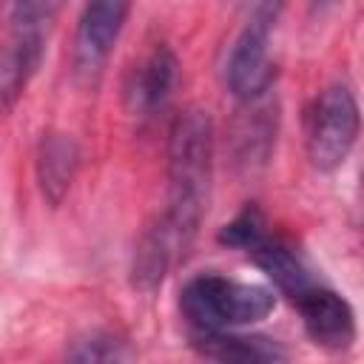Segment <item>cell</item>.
I'll list each match as a JSON object with an SVG mask.
<instances>
[{
    "mask_svg": "<svg viewBox=\"0 0 364 364\" xmlns=\"http://www.w3.org/2000/svg\"><path fill=\"white\" fill-rule=\"evenodd\" d=\"M290 304L299 310L304 333L316 347H324L330 353H344L353 347L358 336L355 313H353V304L338 290L316 282Z\"/></svg>",
    "mask_w": 364,
    "mask_h": 364,
    "instance_id": "obj_9",
    "label": "cell"
},
{
    "mask_svg": "<svg viewBox=\"0 0 364 364\" xmlns=\"http://www.w3.org/2000/svg\"><path fill=\"white\" fill-rule=\"evenodd\" d=\"M131 11V0H85L74 37V74L97 82Z\"/></svg>",
    "mask_w": 364,
    "mask_h": 364,
    "instance_id": "obj_8",
    "label": "cell"
},
{
    "mask_svg": "<svg viewBox=\"0 0 364 364\" xmlns=\"http://www.w3.org/2000/svg\"><path fill=\"white\" fill-rule=\"evenodd\" d=\"M242 111L233 122L230 145L233 159L245 168H256L267 162L273 142H276V125H279V108L270 100V91L253 100H239Z\"/></svg>",
    "mask_w": 364,
    "mask_h": 364,
    "instance_id": "obj_12",
    "label": "cell"
},
{
    "mask_svg": "<svg viewBox=\"0 0 364 364\" xmlns=\"http://www.w3.org/2000/svg\"><path fill=\"white\" fill-rule=\"evenodd\" d=\"M205 210L182 208L165 202V210L142 230L134 259H131V284L142 293H154L171 276V270L188 256L196 242Z\"/></svg>",
    "mask_w": 364,
    "mask_h": 364,
    "instance_id": "obj_5",
    "label": "cell"
},
{
    "mask_svg": "<svg viewBox=\"0 0 364 364\" xmlns=\"http://www.w3.org/2000/svg\"><path fill=\"white\" fill-rule=\"evenodd\" d=\"M361 114L347 82H333L316 94L304 114V148L316 171L330 173L341 168L355 148Z\"/></svg>",
    "mask_w": 364,
    "mask_h": 364,
    "instance_id": "obj_6",
    "label": "cell"
},
{
    "mask_svg": "<svg viewBox=\"0 0 364 364\" xmlns=\"http://www.w3.org/2000/svg\"><path fill=\"white\" fill-rule=\"evenodd\" d=\"M80 162H82V151L71 134L46 131L40 136L37 154H34V176H37V188L43 199L51 208H60L63 199L68 196L77 179Z\"/></svg>",
    "mask_w": 364,
    "mask_h": 364,
    "instance_id": "obj_11",
    "label": "cell"
},
{
    "mask_svg": "<svg viewBox=\"0 0 364 364\" xmlns=\"http://www.w3.org/2000/svg\"><path fill=\"white\" fill-rule=\"evenodd\" d=\"M65 355L71 361H125L134 353H131L128 341H122L119 336L105 333V330H94V333L74 338L71 347L65 350Z\"/></svg>",
    "mask_w": 364,
    "mask_h": 364,
    "instance_id": "obj_14",
    "label": "cell"
},
{
    "mask_svg": "<svg viewBox=\"0 0 364 364\" xmlns=\"http://www.w3.org/2000/svg\"><path fill=\"white\" fill-rule=\"evenodd\" d=\"M179 80V60L171 46L156 43L136 65L128 71L122 85V100L128 114L134 117H154L162 111L176 88Z\"/></svg>",
    "mask_w": 364,
    "mask_h": 364,
    "instance_id": "obj_10",
    "label": "cell"
},
{
    "mask_svg": "<svg viewBox=\"0 0 364 364\" xmlns=\"http://www.w3.org/2000/svg\"><path fill=\"white\" fill-rule=\"evenodd\" d=\"M63 0H11V34L0 46V117L11 114L37 74Z\"/></svg>",
    "mask_w": 364,
    "mask_h": 364,
    "instance_id": "obj_3",
    "label": "cell"
},
{
    "mask_svg": "<svg viewBox=\"0 0 364 364\" xmlns=\"http://www.w3.org/2000/svg\"><path fill=\"white\" fill-rule=\"evenodd\" d=\"M284 6L287 0H256L245 28L239 31L225 65V82L236 100H253L273 91L276 63L270 60V37Z\"/></svg>",
    "mask_w": 364,
    "mask_h": 364,
    "instance_id": "obj_7",
    "label": "cell"
},
{
    "mask_svg": "<svg viewBox=\"0 0 364 364\" xmlns=\"http://www.w3.org/2000/svg\"><path fill=\"white\" fill-rule=\"evenodd\" d=\"M344 0H307V14H310V20H324V17H330L338 6H341Z\"/></svg>",
    "mask_w": 364,
    "mask_h": 364,
    "instance_id": "obj_15",
    "label": "cell"
},
{
    "mask_svg": "<svg viewBox=\"0 0 364 364\" xmlns=\"http://www.w3.org/2000/svg\"><path fill=\"white\" fill-rule=\"evenodd\" d=\"M216 134L208 111H182L168 131V202L208 210Z\"/></svg>",
    "mask_w": 364,
    "mask_h": 364,
    "instance_id": "obj_4",
    "label": "cell"
},
{
    "mask_svg": "<svg viewBox=\"0 0 364 364\" xmlns=\"http://www.w3.org/2000/svg\"><path fill=\"white\" fill-rule=\"evenodd\" d=\"M273 307L276 293L270 287L222 273H199L179 293V313L191 330H239L267 318Z\"/></svg>",
    "mask_w": 364,
    "mask_h": 364,
    "instance_id": "obj_2",
    "label": "cell"
},
{
    "mask_svg": "<svg viewBox=\"0 0 364 364\" xmlns=\"http://www.w3.org/2000/svg\"><path fill=\"white\" fill-rule=\"evenodd\" d=\"M191 347L202 358L222 364H276L287 358V350L276 338L236 330H191Z\"/></svg>",
    "mask_w": 364,
    "mask_h": 364,
    "instance_id": "obj_13",
    "label": "cell"
},
{
    "mask_svg": "<svg viewBox=\"0 0 364 364\" xmlns=\"http://www.w3.org/2000/svg\"><path fill=\"white\" fill-rule=\"evenodd\" d=\"M216 239L219 245L245 253L270 279V284L290 301L301 296L310 284H316V276L304 262L301 250L287 236L270 228L264 210L256 202H247L228 225H222Z\"/></svg>",
    "mask_w": 364,
    "mask_h": 364,
    "instance_id": "obj_1",
    "label": "cell"
}]
</instances>
